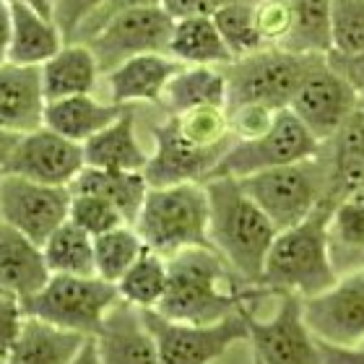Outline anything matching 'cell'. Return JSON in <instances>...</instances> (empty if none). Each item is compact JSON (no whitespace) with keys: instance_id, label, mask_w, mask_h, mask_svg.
Instances as JSON below:
<instances>
[{"instance_id":"83f0119b","label":"cell","mask_w":364,"mask_h":364,"mask_svg":"<svg viewBox=\"0 0 364 364\" xmlns=\"http://www.w3.org/2000/svg\"><path fill=\"white\" fill-rule=\"evenodd\" d=\"M169 58H175L180 65H211L224 68L232 63L224 39H221L211 16H190L177 18L172 37H169Z\"/></svg>"},{"instance_id":"b9f144b4","label":"cell","mask_w":364,"mask_h":364,"mask_svg":"<svg viewBox=\"0 0 364 364\" xmlns=\"http://www.w3.org/2000/svg\"><path fill=\"white\" fill-rule=\"evenodd\" d=\"M26 323V310L16 296H8L0 291V359L8 357V351L14 349L18 336Z\"/></svg>"},{"instance_id":"816d5d0a","label":"cell","mask_w":364,"mask_h":364,"mask_svg":"<svg viewBox=\"0 0 364 364\" xmlns=\"http://www.w3.org/2000/svg\"><path fill=\"white\" fill-rule=\"evenodd\" d=\"M359 107H364V94H359Z\"/></svg>"},{"instance_id":"7bdbcfd3","label":"cell","mask_w":364,"mask_h":364,"mask_svg":"<svg viewBox=\"0 0 364 364\" xmlns=\"http://www.w3.org/2000/svg\"><path fill=\"white\" fill-rule=\"evenodd\" d=\"M146 6H161V0H105L102 8L91 16L89 23H86L81 34H78L76 42H86L89 37H94L102 26H105L109 18H114L117 14H125V11H133V8H146Z\"/></svg>"},{"instance_id":"d4e9b609","label":"cell","mask_w":364,"mask_h":364,"mask_svg":"<svg viewBox=\"0 0 364 364\" xmlns=\"http://www.w3.org/2000/svg\"><path fill=\"white\" fill-rule=\"evenodd\" d=\"M331 161V198H343L364 190V107H357L346 125L326 141Z\"/></svg>"},{"instance_id":"9a60e30c","label":"cell","mask_w":364,"mask_h":364,"mask_svg":"<svg viewBox=\"0 0 364 364\" xmlns=\"http://www.w3.org/2000/svg\"><path fill=\"white\" fill-rule=\"evenodd\" d=\"M154 141V151H149V164L144 169V177L149 188H167L180 182H205L213 175L221 156L229 151L221 149H198L188 144L177 130V122L172 114L161 112L159 120L149 125Z\"/></svg>"},{"instance_id":"f907efd6","label":"cell","mask_w":364,"mask_h":364,"mask_svg":"<svg viewBox=\"0 0 364 364\" xmlns=\"http://www.w3.org/2000/svg\"><path fill=\"white\" fill-rule=\"evenodd\" d=\"M8 3H21V6H29L34 11L45 16H53V0H8Z\"/></svg>"},{"instance_id":"d6a6232c","label":"cell","mask_w":364,"mask_h":364,"mask_svg":"<svg viewBox=\"0 0 364 364\" xmlns=\"http://www.w3.org/2000/svg\"><path fill=\"white\" fill-rule=\"evenodd\" d=\"M144 250L146 245L136 232V227L122 224L112 232L94 237V271L99 279L117 284L125 276V271L141 258Z\"/></svg>"},{"instance_id":"ab89813d","label":"cell","mask_w":364,"mask_h":364,"mask_svg":"<svg viewBox=\"0 0 364 364\" xmlns=\"http://www.w3.org/2000/svg\"><path fill=\"white\" fill-rule=\"evenodd\" d=\"M105 0H53V21L58 23L65 45L76 42L81 29H84L89 18L102 8Z\"/></svg>"},{"instance_id":"52a82bcc","label":"cell","mask_w":364,"mask_h":364,"mask_svg":"<svg viewBox=\"0 0 364 364\" xmlns=\"http://www.w3.org/2000/svg\"><path fill=\"white\" fill-rule=\"evenodd\" d=\"M117 302V287L99 276H50L45 287L23 302V310L55 328L91 338Z\"/></svg>"},{"instance_id":"f5cc1de1","label":"cell","mask_w":364,"mask_h":364,"mask_svg":"<svg viewBox=\"0 0 364 364\" xmlns=\"http://www.w3.org/2000/svg\"><path fill=\"white\" fill-rule=\"evenodd\" d=\"M354 196H359V198L364 200V190H359V193H354Z\"/></svg>"},{"instance_id":"7402d4cb","label":"cell","mask_w":364,"mask_h":364,"mask_svg":"<svg viewBox=\"0 0 364 364\" xmlns=\"http://www.w3.org/2000/svg\"><path fill=\"white\" fill-rule=\"evenodd\" d=\"M39 76L47 102L97 94L102 84L99 63L84 42L63 45L60 53H55L45 65H39Z\"/></svg>"},{"instance_id":"681fc988","label":"cell","mask_w":364,"mask_h":364,"mask_svg":"<svg viewBox=\"0 0 364 364\" xmlns=\"http://www.w3.org/2000/svg\"><path fill=\"white\" fill-rule=\"evenodd\" d=\"M70 364H102V359H99V351H97V341H94V336H91V338H86L84 346L78 349L76 357L70 359Z\"/></svg>"},{"instance_id":"7c38bea8","label":"cell","mask_w":364,"mask_h":364,"mask_svg":"<svg viewBox=\"0 0 364 364\" xmlns=\"http://www.w3.org/2000/svg\"><path fill=\"white\" fill-rule=\"evenodd\" d=\"M357 107L359 91L338 70L331 68L326 55H318V60L312 63V68L296 89L289 109L320 144H326L346 125Z\"/></svg>"},{"instance_id":"74e56055","label":"cell","mask_w":364,"mask_h":364,"mask_svg":"<svg viewBox=\"0 0 364 364\" xmlns=\"http://www.w3.org/2000/svg\"><path fill=\"white\" fill-rule=\"evenodd\" d=\"M68 221L76 224L78 229H84L86 235L91 237H99L105 232L122 227V224H128L109 200L91 196V193H70Z\"/></svg>"},{"instance_id":"484cf974","label":"cell","mask_w":364,"mask_h":364,"mask_svg":"<svg viewBox=\"0 0 364 364\" xmlns=\"http://www.w3.org/2000/svg\"><path fill=\"white\" fill-rule=\"evenodd\" d=\"M156 107L164 114H182L198 107H227L224 70L211 65H182L167 84Z\"/></svg>"},{"instance_id":"4dcf8cb0","label":"cell","mask_w":364,"mask_h":364,"mask_svg":"<svg viewBox=\"0 0 364 364\" xmlns=\"http://www.w3.org/2000/svg\"><path fill=\"white\" fill-rule=\"evenodd\" d=\"M47 268L53 276H97L94 271V237L76 224H60L42 242Z\"/></svg>"},{"instance_id":"9c48e42d","label":"cell","mask_w":364,"mask_h":364,"mask_svg":"<svg viewBox=\"0 0 364 364\" xmlns=\"http://www.w3.org/2000/svg\"><path fill=\"white\" fill-rule=\"evenodd\" d=\"M320 149H323V144L304 128L299 117L291 109H281L263 136L252 138V141H235L229 146V151L221 156L211 177L242 180V177L258 175L266 169L287 167L294 161L310 159Z\"/></svg>"},{"instance_id":"836d02e7","label":"cell","mask_w":364,"mask_h":364,"mask_svg":"<svg viewBox=\"0 0 364 364\" xmlns=\"http://www.w3.org/2000/svg\"><path fill=\"white\" fill-rule=\"evenodd\" d=\"M331 3L333 0H289L294 11V31L284 50L326 55L331 50Z\"/></svg>"},{"instance_id":"e0dca14e","label":"cell","mask_w":364,"mask_h":364,"mask_svg":"<svg viewBox=\"0 0 364 364\" xmlns=\"http://www.w3.org/2000/svg\"><path fill=\"white\" fill-rule=\"evenodd\" d=\"M180 68V63L164 53L130 58L122 65L109 70L107 76H102V84H105L107 91L105 99L120 107H156L161 102V94H164L167 84Z\"/></svg>"},{"instance_id":"7a4b0ae2","label":"cell","mask_w":364,"mask_h":364,"mask_svg":"<svg viewBox=\"0 0 364 364\" xmlns=\"http://www.w3.org/2000/svg\"><path fill=\"white\" fill-rule=\"evenodd\" d=\"M208 193V240L229 268L250 287H260L268 250L279 229L260 211L235 177L205 180Z\"/></svg>"},{"instance_id":"f546056e","label":"cell","mask_w":364,"mask_h":364,"mask_svg":"<svg viewBox=\"0 0 364 364\" xmlns=\"http://www.w3.org/2000/svg\"><path fill=\"white\" fill-rule=\"evenodd\" d=\"M328 247L338 276L364 266V200L359 196L343 198L333 208L328 224Z\"/></svg>"},{"instance_id":"8fae6325","label":"cell","mask_w":364,"mask_h":364,"mask_svg":"<svg viewBox=\"0 0 364 364\" xmlns=\"http://www.w3.org/2000/svg\"><path fill=\"white\" fill-rule=\"evenodd\" d=\"M172 29H175V18L161 6L133 8L109 18L84 45H89L102 76H107L112 68L138 55H167Z\"/></svg>"},{"instance_id":"4316f807","label":"cell","mask_w":364,"mask_h":364,"mask_svg":"<svg viewBox=\"0 0 364 364\" xmlns=\"http://www.w3.org/2000/svg\"><path fill=\"white\" fill-rule=\"evenodd\" d=\"M86 336L70 333L55 328L39 318L26 315L23 331L14 349L3 359L6 364H70L78 349L84 346Z\"/></svg>"},{"instance_id":"ffe728a7","label":"cell","mask_w":364,"mask_h":364,"mask_svg":"<svg viewBox=\"0 0 364 364\" xmlns=\"http://www.w3.org/2000/svg\"><path fill=\"white\" fill-rule=\"evenodd\" d=\"M45 91L34 65H0V128L11 133H31L45 125Z\"/></svg>"},{"instance_id":"60d3db41","label":"cell","mask_w":364,"mask_h":364,"mask_svg":"<svg viewBox=\"0 0 364 364\" xmlns=\"http://www.w3.org/2000/svg\"><path fill=\"white\" fill-rule=\"evenodd\" d=\"M229 128H232V136L235 141H252V138L263 136L268 128L276 120V109L263 105H240V107H229Z\"/></svg>"},{"instance_id":"4fadbf2b","label":"cell","mask_w":364,"mask_h":364,"mask_svg":"<svg viewBox=\"0 0 364 364\" xmlns=\"http://www.w3.org/2000/svg\"><path fill=\"white\" fill-rule=\"evenodd\" d=\"M304 323L318 341L333 346L364 343V266L338 276L323 294L302 299Z\"/></svg>"},{"instance_id":"f35d334b","label":"cell","mask_w":364,"mask_h":364,"mask_svg":"<svg viewBox=\"0 0 364 364\" xmlns=\"http://www.w3.org/2000/svg\"><path fill=\"white\" fill-rule=\"evenodd\" d=\"M255 26L268 47H284L294 31V11L289 0H255Z\"/></svg>"},{"instance_id":"277c9868","label":"cell","mask_w":364,"mask_h":364,"mask_svg":"<svg viewBox=\"0 0 364 364\" xmlns=\"http://www.w3.org/2000/svg\"><path fill=\"white\" fill-rule=\"evenodd\" d=\"M208 216L211 208L203 182H180L149 188L133 227L149 250L172 258L190 247H211Z\"/></svg>"},{"instance_id":"11a10c76","label":"cell","mask_w":364,"mask_h":364,"mask_svg":"<svg viewBox=\"0 0 364 364\" xmlns=\"http://www.w3.org/2000/svg\"><path fill=\"white\" fill-rule=\"evenodd\" d=\"M0 364H6V362H3V359H0Z\"/></svg>"},{"instance_id":"ba28073f","label":"cell","mask_w":364,"mask_h":364,"mask_svg":"<svg viewBox=\"0 0 364 364\" xmlns=\"http://www.w3.org/2000/svg\"><path fill=\"white\" fill-rule=\"evenodd\" d=\"M268 294V289L258 299ZM258 299L247 304V341L258 364H320V343L302 315V296L276 291V310L258 315Z\"/></svg>"},{"instance_id":"7dc6e473","label":"cell","mask_w":364,"mask_h":364,"mask_svg":"<svg viewBox=\"0 0 364 364\" xmlns=\"http://www.w3.org/2000/svg\"><path fill=\"white\" fill-rule=\"evenodd\" d=\"M11 53V3L0 0V65L8 63Z\"/></svg>"},{"instance_id":"ac0fdd59","label":"cell","mask_w":364,"mask_h":364,"mask_svg":"<svg viewBox=\"0 0 364 364\" xmlns=\"http://www.w3.org/2000/svg\"><path fill=\"white\" fill-rule=\"evenodd\" d=\"M102 364H159V351L141 310L117 302L94 336Z\"/></svg>"},{"instance_id":"ee69618b","label":"cell","mask_w":364,"mask_h":364,"mask_svg":"<svg viewBox=\"0 0 364 364\" xmlns=\"http://www.w3.org/2000/svg\"><path fill=\"white\" fill-rule=\"evenodd\" d=\"M232 3H240V0H161V8L177 21L190 16H213Z\"/></svg>"},{"instance_id":"c3c4849f","label":"cell","mask_w":364,"mask_h":364,"mask_svg":"<svg viewBox=\"0 0 364 364\" xmlns=\"http://www.w3.org/2000/svg\"><path fill=\"white\" fill-rule=\"evenodd\" d=\"M18 133H11V130L0 128V169L6 172V164L11 159V154H14L16 144H18Z\"/></svg>"},{"instance_id":"5bb4252c","label":"cell","mask_w":364,"mask_h":364,"mask_svg":"<svg viewBox=\"0 0 364 364\" xmlns=\"http://www.w3.org/2000/svg\"><path fill=\"white\" fill-rule=\"evenodd\" d=\"M70 188H53L42 182L3 175L0 182V221L42 245L55 229L68 221Z\"/></svg>"},{"instance_id":"5b68a950","label":"cell","mask_w":364,"mask_h":364,"mask_svg":"<svg viewBox=\"0 0 364 364\" xmlns=\"http://www.w3.org/2000/svg\"><path fill=\"white\" fill-rule=\"evenodd\" d=\"M240 185L273 221V227L284 232L307 219L331 196V161L326 146L310 159L242 177Z\"/></svg>"},{"instance_id":"2e32d148","label":"cell","mask_w":364,"mask_h":364,"mask_svg":"<svg viewBox=\"0 0 364 364\" xmlns=\"http://www.w3.org/2000/svg\"><path fill=\"white\" fill-rule=\"evenodd\" d=\"M84 167V146L42 125L18 138L6 164V172L23 180L53 185V188H70Z\"/></svg>"},{"instance_id":"cb8c5ba5","label":"cell","mask_w":364,"mask_h":364,"mask_svg":"<svg viewBox=\"0 0 364 364\" xmlns=\"http://www.w3.org/2000/svg\"><path fill=\"white\" fill-rule=\"evenodd\" d=\"M65 45L53 16H45L21 3H11V53L8 63L16 65H45Z\"/></svg>"},{"instance_id":"e575fe53","label":"cell","mask_w":364,"mask_h":364,"mask_svg":"<svg viewBox=\"0 0 364 364\" xmlns=\"http://www.w3.org/2000/svg\"><path fill=\"white\" fill-rule=\"evenodd\" d=\"M255 0H240L232 6L221 8L211 16L216 29H219L224 45H227L232 60L255 55L260 50H266V42L260 37L258 26H255V11H252Z\"/></svg>"},{"instance_id":"1f68e13d","label":"cell","mask_w":364,"mask_h":364,"mask_svg":"<svg viewBox=\"0 0 364 364\" xmlns=\"http://www.w3.org/2000/svg\"><path fill=\"white\" fill-rule=\"evenodd\" d=\"M167 258H161L159 252L146 247L141 258L125 271L114 287L122 302H128L136 310H156L167 291Z\"/></svg>"},{"instance_id":"6da1fadb","label":"cell","mask_w":364,"mask_h":364,"mask_svg":"<svg viewBox=\"0 0 364 364\" xmlns=\"http://www.w3.org/2000/svg\"><path fill=\"white\" fill-rule=\"evenodd\" d=\"M167 291L156 307L169 320L208 326L242 312L266 287H250L213 247H190L167 258Z\"/></svg>"},{"instance_id":"8992f818","label":"cell","mask_w":364,"mask_h":364,"mask_svg":"<svg viewBox=\"0 0 364 364\" xmlns=\"http://www.w3.org/2000/svg\"><path fill=\"white\" fill-rule=\"evenodd\" d=\"M315 60L318 53H291L284 47H266L232 60L221 68L227 78V109L240 105H263L276 112L289 109Z\"/></svg>"},{"instance_id":"8d00e7d4","label":"cell","mask_w":364,"mask_h":364,"mask_svg":"<svg viewBox=\"0 0 364 364\" xmlns=\"http://www.w3.org/2000/svg\"><path fill=\"white\" fill-rule=\"evenodd\" d=\"M364 50V0L331 3V50L338 55H357Z\"/></svg>"},{"instance_id":"f1b7e54d","label":"cell","mask_w":364,"mask_h":364,"mask_svg":"<svg viewBox=\"0 0 364 364\" xmlns=\"http://www.w3.org/2000/svg\"><path fill=\"white\" fill-rule=\"evenodd\" d=\"M70 193H91V196L105 198L133 227L138 213H141V205L146 200V193H149V182H146L144 172L84 167L81 175L70 185Z\"/></svg>"},{"instance_id":"44dd1931","label":"cell","mask_w":364,"mask_h":364,"mask_svg":"<svg viewBox=\"0 0 364 364\" xmlns=\"http://www.w3.org/2000/svg\"><path fill=\"white\" fill-rule=\"evenodd\" d=\"M86 167L120 169V172H144L149 164V151L138 138V109L125 107V112L99 130L84 144Z\"/></svg>"},{"instance_id":"30bf717a","label":"cell","mask_w":364,"mask_h":364,"mask_svg":"<svg viewBox=\"0 0 364 364\" xmlns=\"http://www.w3.org/2000/svg\"><path fill=\"white\" fill-rule=\"evenodd\" d=\"M245 310L208 326L169 320L156 310H141V315L156 341L159 364H213L235 343L247 341Z\"/></svg>"},{"instance_id":"f6af8a7d","label":"cell","mask_w":364,"mask_h":364,"mask_svg":"<svg viewBox=\"0 0 364 364\" xmlns=\"http://www.w3.org/2000/svg\"><path fill=\"white\" fill-rule=\"evenodd\" d=\"M326 60L331 63V68H336L346 81H349L359 94H364V50L357 55H338V53H326Z\"/></svg>"},{"instance_id":"603a6c76","label":"cell","mask_w":364,"mask_h":364,"mask_svg":"<svg viewBox=\"0 0 364 364\" xmlns=\"http://www.w3.org/2000/svg\"><path fill=\"white\" fill-rule=\"evenodd\" d=\"M122 112H125V107L112 105L107 99H99L97 94L58 99V102H47L45 128L84 146L89 138L97 136L99 130L112 125Z\"/></svg>"},{"instance_id":"9f6ffc18","label":"cell","mask_w":364,"mask_h":364,"mask_svg":"<svg viewBox=\"0 0 364 364\" xmlns=\"http://www.w3.org/2000/svg\"><path fill=\"white\" fill-rule=\"evenodd\" d=\"M252 364H258V362H255V359H252Z\"/></svg>"},{"instance_id":"3957f363","label":"cell","mask_w":364,"mask_h":364,"mask_svg":"<svg viewBox=\"0 0 364 364\" xmlns=\"http://www.w3.org/2000/svg\"><path fill=\"white\" fill-rule=\"evenodd\" d=\"M336 205L338 200L328 196L307 219L276 235L260 287L281 294H296L302 299L318 296L333 287L338 273L328 247V224Z\"/></svg>"},{"instance_id":"bcb514c9","label":"cell","mask_w":364,"mask_h":364,"mask_svg":"<svg viewBox=\"0 0 364 364\" xmlns=\"http://www.w3.org/2000/svg\"><path fill=\"white\" fill-rule=\"evenodd\" d=\"M320 343V364H364V343L362 346H333Z\"/></svg>"},{"instance_id":"d6986e66","label":"cell","mask_w":364,"mask_h":364,"mask_svg":"<svg viewBox=\"0 0 364 364\" xmlns=\"http://www.w3.org/2000/svg\"><path fill=\"white\" fill-rule=\"evenodd\" d=\"M42 245L0 221V291L26 302L50 281Z\"/></svg>"},{"instance_id":"d590c367","label":"cell","mask_w":364,"mask_h":364,"mask_svg":"<svg viewBox=\"0 0 364 364\" xmlns=\"http://www.w3.org/2000/svg\"><path fill=\"white\" fill-rule=\"evenodd\" d=\"M177 122L180 136L198 149H221L227 151L235 144L232 128H229L227 107H198L182 114H172Z\"/></svg>"},{"instance_id":"db71d44e","label":"cell","mask_w":364,"mask_h":364,"mask_svg":"<svg viewBox=\"0 0 364 364\" xmlns=\"http://www.w3.org/2000/svg\"><path fill=\"white\" fill-rule=\"evenodd\" d=\"M3 175H6V172H3V169H0V182H3Z\"/></svg>"}]
</instances>
